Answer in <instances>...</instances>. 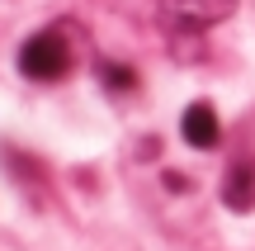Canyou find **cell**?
<instances>
[{
	"instance_id": "4",
	"label": "cell",
	"mask_w": 255,
	"mask_h": 251,
	"mask_svg": "<svg viewBox=\"0 0 255 251\" xmlns=\"http://www.w3.org/2000/svg\"><path fill=\"white\" fill-rule=\"evenodd\" d=\"M222 199H227V209H237V214L255 209V161H237V166L227 171Z\"/></svg>"
},
{
	"instance_id": "5",
	"label": "cell",
	"mask_w": 255,
	"mask_h": 251,
	"mask_svg": "<svg viewBox=\"0 0 255 251\" xmlns=\"http://www.w3.org/2000/svg\"><path fill=\"white\" fill-rule=\"evenodd\" d=\"M100 81H109V85H119V90H128V85H132V71H128V66H114V62H100Z\"/></svg>"
},
{
	"instance_id": "2",
	"label": "cell",
	"mask_w": 255,
	"mask_h": 251,
	"mask_svg": "<svg viewBox=\"0 0 255 251\" xmlns=\"http://www.w3.org/2000/svg\"><path fill=\"white\" fill-rule=\"evenodd\" d=\"M66 43L57 33H38V38H28L24 47H19V71L24 76H33V81H57V76L66 71Z\"/></svg>"
},
{
	"instance_id": "1",
	"label": "cell",
	"mask_w": 255,
	"mask_h": 251,
	"mask_svg": "<svg viewBox=\"0 0 255 251\" xmlns=\"http://www.w3.org/2000/svg\"><path fill=\"white\" fill-rule=\"evenodd\" d=\"M227 14H237V0H161V24L175 28V33L213 28Z\"/></svg>"
},
{
	"instance_id": "3",
	"label": "cell",
	"mask_w": 255,
	"mask_h": 251,
	"mask_svg": "<svg viewBox=\"0 0 255 251\" xmlns=\"http://www.w3.org/2000/svg\"><path fill=\"white\" fill-rule=\"evenodd\" d=\"M180 133H184V142H189V147H199V152L218 147L222 128H218L213 104H189V109H184V119H180Z\"/></svg>"
}]
</instances>
